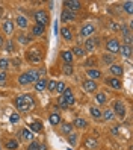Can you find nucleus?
Instances as JSON below:
<instances>
[{"instance_id": "nucleus-31", "label": "nucleus", "mask_w": 133, "mask_h": 150, "mask_svg": "<svg viewBox=\"0 0 133 150\" xmlns=\"http://www.w3.org/2000/svg\"><path fill=\"white\" fill-rule=\"evenodd\" d=\"M91 115H92V117H95V118H100V117H101V111L97 109V108H92L91 109Z\"/></svg>"}, {"instance_id": "nucleus-20", "label": "nucleus", "mask_w": 133, "mask_h": 150, "mask_svg": "<svg viewBox=\"0 0 133 150\" xmlns=\"http://www.w3.org/2000/svg\"><path fill=\"white\" fill-rule=\"evenodd\" d=\"M33 35H43V33H44V26L43 24H35V26H33Z\"/></svg>"}, {"instance_id": "nucleus-26", "label": "nucleus", "mask_w": 133, "mask_h": 150, "mask_svg": "<svg viewBox=\"0 0 133 150\" xmlns=\"http://www.w3.org/2000/svg\"><path fill=\"white\" fill-rule=\"evenodd\" d=\"M71 53H73V55H76V56H79V58H80V56H83V55H85V50H83V49H80V47H73Z\"/></svg>"}, {"instance_id": "nucleus-1", "label": "nucleus", "mask_w": 133, "mask_h": 150, "mask_svg": "<svg viewBox=\"0 0 133 150\" xmlns=\"http://www.w3.org/2000/svg\"><path fill=\"white\" fill-rule=\"evenodd\" d=\"M43 73V71H41ZM38 71H27V73H23L21 76L18 77V82L20 85H27V84H32V82H36L39 80V74Z\"/></svg>"}, {"instance_id": "nucleus-19", "label": "nucleus", "mask_w": 133, "mask_h": 150, "mask_svg": "<svg viewBox=\"0 0 133 150\" xmlns=\"http://www.w3.org/2000/svg\"><path fill=\"white\" fill-rule=\"evenodd\" d=\"M30 129L33 132H41L43 131V123L41 121H33L30 124Z\"/></svg>"}, {"instance_id": "nucleus-22", "label": "nucleus", "mask_w": 133, "mask_h": 150, "mask_svg": "<svg viewBox=\"0 0 133 150\" xmlns=\"http://www.w3.org/2000/svg\"><path fill=\"white\" fill-rule=\"evenodd\" d=\"M74 126L79 127V129H85L86 126H88V123H86L85 120H82V118H76L74 120Z\"/></svg>"}, {"instance_id": "nucleus-23", "label": "nucleus", "mask_w": 133, "mask_h": 150, "mask_svg": "<svg viewBox=\"0 0 133 150\" xmlns=\"http://www.w3.org/2000/svg\"><path fill=\"white\" fill-rule=\"evenodd\" d=\"M86 73H88V76L92 77V79H100L101 77V73H100L98 70H88Z\"/></svg>"}, {"instance_id": "nucleus-18", "label": "nucleus", "mask_w": 133, "mask_h": 150, "mask_svg": "<svg viewBox=\"0 0 133 150\" xmlns=\"http://www.w3.org/2000/svg\"><path fill=\"white\" fill-rule=\"evenodd\" d=\"M110 71L114 73L115 76H121V74H123V67H121V65L114 64V65H110Z\"/></svg>"}, {"instance_id": "nucleus-44", "label": "nucleus", "mask_w": 133, "mask_h": 150, "mask_svg": "<svg viewBox=\"0 0 133 150\" xmlns=\"http://www.w3.org/2000/svg\"><path fill=\"white\" fill-rule=\"evenodd\" d=\"M58 103H59V106H61V108H65V106H66V103H65V99H64V97H61V99H59V100H58Z\"/></svg>"}, {"instance_id": "nucleus-24", "label": "nucleus", "mask_w": 133, "mask_h": 150, "mask_svg": "<svg viewBox=\"0 0 133 150\" xmlns=\"http://www.w3.org/2000/svg\"><path fill=\"white\" fill-rule=\"evenodd\" d=\"M21 136H23V140H24V141H29V140H32V138H33V135H32V132L29 131V129H23Z\"/></svg>"}, {"instance_id": "nucleus-49", "label": "nucleus", "mask_w": 133, "mask_h": 150, "mask_svg": "<svg viewBox=\"0 0 133 150\" xmlns=\"http://www.w3.org/2000/svg\"><path fill=\"white\" fill-rule=\"evenodd\" d=\"M2 44H3V38H2V37H0V46H2Z\"/></svg>"}, {"instance_id": "nucleus-2", "label": "nucleus", "mask_w": 133, "mask_h": 150, "mask_svg": "<svg viewBox=\"0 0 133 150\" xmlns=\"http://www.w3.org/2000/svg\"><path fill=\"white\" fill-rule=\"evenodd\" d=\"M32 102H33V100H32L30 95H20V97L15 99V106L20 109V111L26 112V111H29Z\"/></svg>"}, {"instance_id": "nucleus-25", "label": "nucleus", "mask_w": 133, "mask_h": 150, "mask_svg": "<svg viewBox=\"0 0 133 150\" xmlns=\"http://www.w3.org/2000/svg\"><path fill=\"white\" fill-rule=\"evenodd\" d=\"M62 59L65 61L66 64H70L71 61H73V53H71V52H64V53H62Z\"/></svg>"}, {"instance_id": "nucleus-47", "label": "nucleus", "mask_w": 133, "mask_h": 150, "mask_svg": "<svg viewBox=\"0 0 133 150\" xmlns=\"http://www.w3.org/2000/svg\"><path fill=\"white\" fill-rule=\"evenodd\" d=\"M110 27H112V29H115V30H119V26L115 24V23H110Z\"/></svg>"}, {"instance_id": "nucleus-17", "label": "nucleus", "mask_w": 133, "mask_h": 150, "mask_svg": "<svg viewBox=\"0 0 133 150\" xmlns=\"http://www.w3.org/2000/svg\"><path fill=\"white\" fill-rule=\"evenodd\" d=\"M119 52L123 53V56L130 58V55H132V47H130V46H123V47H119Z\"/></svg>"}, {"instance_id": "nucleus-4", "label": "nucleus", "mask_w": 133, "mask_h": 150, "mask_svg": "<svg viewBox=\"0 0 133 150\" xmlns=\"http://www.w3.org/2000/svg\"><path fill=\"white\" fill-rule=\"evenodd\" d=\"M64 99H65V103H66V105H74V103H76V99H74V95H73V93H71L70 88H65Z\"/></svg>"}, {"instance_id": "nucleus-42", "label": "nucleus", "mask_w": 133, "mask_h": 150, "mask_svg": "<svg viewBox=\"0 0 133 150\" xmlns=\"http://www.w3.org/2000/svg\"><path fill=\"white\" fill-rule=\"evenodd\" d=\"M18 39H20V43H21V44H27L29 41H30V38H27V37H23V35L20 37Z\"/></svg>"}, {"instance_id": "nucleus-32", "label": "nucleus", "mask_w": 133, "mask_h": 150, "mask_svg": "<svg viewBox=\"0 0 133 150\" xmlns=\"http://www.w3.org/2000/svg\"><path fill=\"white\" fill-rule=\"evenodd\" d=\"M103 115V118L104 120H110V118H114V111H110V109H108L104 114H101Z\"/></svg>"}, {"instance_id": "nucleus-38", "label": "nucleus", "mask_w": 133, "mask_h": 150, "mask_svg": "<svg viewBox=\"0 0 133 150\" xmlns=\"http://www.w3.org/2000/svg\"><path fill=\"white\" fill-rule=\"evenodd\" d=\"M9 120H11V123H18L20 121V115L15 112V114H12L11 117H9Z\"/></svg>"}, {"instance_id": "nucleus-15", "label": "nucleus", "mask_w": 133, "mask_h": 150, "mask_svg": "<svg viewBox=\"0 0 133 150\" xmlns=\"http://www.w3.org/2000/svg\"><path fill=\"white\" fill-rule=\"evenodd\" d=\"M97 144H98V140H95V138H86L85 140V146L88 149H94V147H97Z\"/></svg>"}, {"instance_id": "nucleus-45", "label": "nucleus", "mask_w": 133, "mask_h": 150, "mask_svg": "<svg viewBox=\"0 0 133 150\" xmlns=\"http://www.w3.org/2000/svg\"><path fill=\"white\" fill-rule=\"evenodd\" d=\"M95 64V59H88V61H86V62H85V67H89V65H94Z\"/></svg>"}, {"instance_id": "nucleus-12", "label": "nucleus", "mask_w": 133, "mask_h": 150, "mask_svg": "<svg viewBox=\"0 0 133 150\" xmlns=\"http://www.w3.org/2000/svg\"><path fill=\"white\" fill-rule=\"evenodd\" d=\"M98 43V39H86V43H85V50L86 52H91L92 49H94V47H95V44Z\"/></svg>"}, {"instance_id": "nucleus-13", "label": "nucleus", "mask_w": 133, "mask_h": 150, "mask_svg": "<svg viewBox=\"0 0 133 150\" xmlns=\"http://www.w3.org/2000/svg\"><path fill=\"white\" fill-rule=\"evenodd\" d=\"M45 86H47V80H45V79H39V80H36V84H35V90L36 91H44Z\"/></svg>"}, {"instance_id": "nucleus-28", "label": "nucleus", "mask_w": 133, "mask_h": 150, "mask_svg": "<svg viewBox=\"0 0 133 150\" xmlns=\"http://www.w3.org/2000/svg\"><path fill=\"white\" fill-rule=\"evenodd\" d=\"M6 147H8L9 150H14V149L18 147V142H17L15 140H9L8 142H6Z\"/></svg>"}, {"instance_id": "nucleus-37", "label": "nucleus", "mask_w": 133, "mask_h": 150, "mask_svg": "<svg viewBox=\"0 0 133 150\" xmlns=\"http://www.w3.org/2000/svg\"><path fill=\"white\" fill-rule=\"evenodd\" d=\"M95 100L98 102V103H104V100H106L104 94H103V93H98V94H97V97H95Z\"/></svg>"}, {"instance_id": "nucleus-8", "label": "nucleus", "mask_w": 133, "mask_h": 150, "mask_svg": "<svg viewBox=\"0 0 133 150\" xmlns=\"http://www.w3.org/2000/svg\"><path fill=\"white\" fill-rule=\"evenodd\" d=\"M27 58H29V61H30L32 64H38L39 61H41V56H39V52H36V50L29 52V53H27Z\"/></svg>"}, {"instance_id": "nucleus-14", "label": "nucleus", "mask_w": 133, "mask_h": 150, "mask_svg": "<svg viewBox=\"0 0 133 150\" xmlns=\"http://www.w3.org/2000/svg\"><path fill=\"white\" fill-rule=\"evenodd\" d=\"M3 30L5 33H12V30H14V24H12V21H9V20H6V21L3 23Z\"/></svg>"}, {"instance_id": "nucleus-29", "label": "nucleus", "mask_w": 133, "mask_h": 150, "mask_svg": "<svg viewBox=\"0 0 133 150\" xmlns=\"http://www.w3.org/2000/svg\"><path fill=\"white\" fill-rule=\"evenodd\" d=\"M59 121H61L59 114H51V115H50V123H51V124H58Z\"/></svg>"}, {"instance_id": "nucleus-5", "label": "nucleus", "mask_w": 133, "mask_h": 150, "mask_svg": "<svg viewBox=\"0 0 133 150\" xmlns=\"http://www.w3.org/2000/svg\"><path fill=\"white\" fill-rule=\"evenodd\" d=\"M106 47H108V50H109L110 53H117V52H119V43H118L117 39H109L108 44H106Z\"/></svg>"}, {"instance_id": "nucleus-50", "label": "nucleus", "mask_w": 133, "mask_h": 150, "mask_svg": "<svg viewBox=\"0 0 133 150\" xmlns=\"http://www.w3.org/2000/svg\"><path fill=\"white\" fill-rule=\"evenodd\" d=\"M68 150H71V149H68Z\"/></svg>"}, {"instance_id": "nucleus-36", "label": "nucleus", "mask_w": 133, "mask_h": 150, "mask_svg": "<svg viewBox=\"0 0 133 150\" xmlns=\"http://www.w3.org/2000/svg\"><path fill=\"white\" fill-rule=\"evenodd\" d=\"M56 91H58V93H61V94L65 91V84H64V82H59V84L56 85Z\"/></svg>"}, {"instance_id": "nucleus-27", "label": "nucleus", "mask_w": 133, "mask_h": 150, "mask_svg": "<svg viewBox=\"0 0 133 150\" xmlns=\"http://www.w3.org/2000/svg\"><path fill=\"white\" fill-rule=\"evenodd\" d=\"M17 23H18L20 27H26V26H27V18L20 15V17H17Z\"/></svg>"}, {"instance_id": "nucleus-46", "label": "nucleus", "mask_w": 133, "mask_h": 150, "mask_svg": "<svg viewBox=\"0 0 133 150\" xmlns=\"http://www.w3.org/2000/svg\"><path fill=\"white\" fill-rule=\"evenodd\" d=\"M6 82V73H0V84H5Z\"/></svg>"}, {"instance_id": "nucleus-16", "label": "nucleus", "mask_w": 133, "mask_h": 150, "mask_svg": "<svg viewBox=\"0 0 133 150\" xmlns=\"http://www.w3.org/2000/svg\"><path fill=\"white\" fill-rule=\"evenodd\" d=\"M106 82H108V85H110L112 88H115V90H119V88H121V82H119V79H108Z\"/></svg>"}, {"instance_id": "nucleus-9", "label": "nucleus", "mask_w": 133, "mask_h": 150, "mask_svg": "<svg viewBox=\"0 0 133 150\" xmlns=\"http://www.w3.org/2000/svg\"><path fill=\"white\" fill-rule=\"evenodd\" d=\"M94 30H95V27L92 24H86V26L82 27L80 33H82V37H88V35H91V33H94Z\"/></svg>"}, {"instance_id": "nucleus-30", "label": "nucleus", "mask_w": 133, "mask_h": 150, "mask_svg": "<svg viewBox=\"0 0 133 150\" xmlns=\"http://www.w3.org/2000/svg\"><path fill=\"white\" fill-rule=\"evenodd\" d=\"M71 131H73V126L71 124H68V123H65V124H62V132L64 133H71Z\"/></svg>"}, {"instance_id": "nucleus-33", "label": "nucleus", "mask_w": 133, "mask_h": 150, "mask_svg": "<svg viewBox=\"0 0 133 150\" xmlns=\"http://www.w3.org/2000/svg\"><path fill=\"white\" fill-rule=\"evenodd\" d=\"M68 142H70V144H73V146H74L76 142H77V136H76L74 133H70V135H68Z\"/></svg>"}, {"instance_id": "nucleus-7", "label": "nucleus", "mask_w": 133, "mask_h": 150, "mask_svg": "<svg viewBox=\"0 0 133 150\" xmlns=\"http://www.w3.org/2000/svg\"><path fill=\"white\" fill-rule=\"evenodd\" d=\"M83 88H85L86 93H94L97 90V84L94 80H85L83 82Z\"/></svg>"}, {"instance_id": "nucleus-43", "label": "nucleus", "mask_w": 133, "mask_h": 150, "mask_svg": "<svg viewBox=\"0 0 133 150\" xmlns=\"http://www.w3.org/2000/svg\"><path fill=\"white\" fill-rule=\"evenodd\" d=\"M6 67H8V61H6V59H0V68L5 70Z\"/></svg>"}, {"instance_id": "nucleus-34", "label": "nucleus", "mask_w": 133, "mask_h": 150, "mask_svg": "<svg viewBox=\"0 0 133 150\" xmlns=\"http://www.w3.org/2000/svg\"><path fill=\"white\" fill-rule=\"evenodd\" d=\"M64 73H65V74H73V67H71V64H65V65H64Z\"/></svg>"}, {"instance_id": "nucleus-10", "label": "nucleus", "mask_w": 133, "mask_h": 150, "mask_svg": "<svg viewBox=\"0 0 133 150\" xmlns=\"http://www.w3.org/2000/svg\"><path fill=\"white\" fill-rule=\"evenodd\" d=\"M115 111H117V114H118L121 118L125 115V108H124V105H123V102H115Z\"/></svg>"}, {"instance_id": "nucleus-21", "label": "nucleus", "mask_w": 133, "mask_h": 150, "mask_svg": "<svg viewBox=\"0 0 133 150\" xmlns=\"http://www.w3.org/2000/svg\"><path fill=\"white\" fill-rule=\"evenodd\" d=\"M62 37L66 39V41H71V38H73V33H71V30L68 29V27H62Z\"/></svg>"}, {"instance_id": "nucleus-51", "label": "nucleus", "mask_w": 133, "mask_h": 150, "mask_svg": "<svg viewBox=\"0 0 133 150\" xmlns=\"http://www.w3.org/2000/svg\"><path fill=\"white\" fill-rule=\"evenodd\" d=\"M0 150H2V149H0Z\"/></svg>"}, {"instance_id": "nucleus-35", "label": "nucleus", "mask_w": 133, "mask_h": 150, "mask_svg": "<svg viewBox=\"0 0 133 150\" xmlns=\"http://www.w3.org/2000/svg\"><path fill=\"white\" fill-rule=\"evenodd\" d=\"M56 82L55 80H50L49 84H47V88H49V91H56Z\"/></svg>"}, {"instance_id": "nucleus-3", "label": "nucleus", "mask_w": 133, "mask_h": 150, "mask_svg": "<svg viewBox=\"0 0 133 150\" xmlns=\"http://www.w3.org/2000/svg\"><path fill=\"white\" fill-rule=\"evenodd\" d=\"M35 20H36V23L38 24H45L49 21V17H47V12L45 11H38V12H35Z\"/></svg>"}, {"instance_id": "nucleus-11", "label": "nucleus", "mask_w": 133, "mask_h": 150, "mask_svg": "<svg viewBox=\"0 0 133 150\" xmlns=\"http://www.w3.org/2000/svg\"><path fill=\"white\" fill-rule=\"evenodd\" d=\"M61 18L64 20V21H71V20H74L76 17H74V14H73V12H70L68 9H65L61 14Z\"/></svg>"}, {"instance_id": "nucleus-40", "label": "nucleus", "mask_w": 133, "mask_h": 150, "mask_svg": "<svg viewBox=\"0 0 133 150\" xmlns=\"http://www.w3.org/2000/svg\"><path fill=\"white\" fill-rule=\"evenodd\" d=\"M27 150H39V144L36 141H33V142H30V146L27 147Z\"/></svg>"}, {"instance_id": "nucleus-6", "label": "nucleus", "mask_w": 133, "mask_h": 150, "mask_svg": "<svg viewBox=\"0 0 133 150\" xmlns=\"http://www.w3.org/2000/svg\"><path fill=\"white\" fill-rule=\"evenodd\" d=\"M66 8H68V11H79L80 9V2H77V0H66V2L64 3Z\"/></svg>"}, {"instance_id": "nucleus-48", "label": "nucleus", "mask_w": 133, "mask_h": 150, "mask_svg": "<svg viewBox=\"0 0 133 150\" xmlns=\"http://www.w3.org/2000/svg\"><path fill=\"white\" fill-rule=\"evenodd\" d=\"M12 50H14V47H12V43L9 41V43H8V52H12Z\"/></svg>"}, {"instance_id": "nucleus-39", "label": "nucleus", "mask_w": 133, "mask_h": 150, "mask_svg": "<svg viewBox=\"0 0 133 150\" xmlns=\"http://www.w3.org/2000/svg\"><path fill=\"white\" fill-rule=\"evenodd\" d=\"M104 62L106 64H112V62H114V56H112V55H104Z\"/></svg>"}, {"instance_id": "nucleus-41", "label": "nucleus", "mask_w": 133, "mask_h": 150, "mask_svg": "<svg viewBox=\"0 0 133 150\" xmlns=\"http://www.w3.org/2000/svg\"><path fill=\"white\" fill-rule=\"evenodd\" d=\"M124 9L127 11L129 14H132V11H133V9H132V2H125V3H124Z\"/></svg>"}]
</instances>
